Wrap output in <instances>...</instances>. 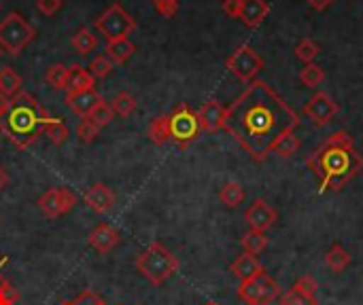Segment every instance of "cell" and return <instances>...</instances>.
Here are the masks:
<instances>
[{
    "label": "cell",
    "instance_id": "6da1fadb",
    "mask_svg": "<svg viewBox=\"0 0 363 305\" xmlns=\"http://www.w3.org/2000/svg\"><path fill=\"white\" fill-rule=\"evenodd\" d=\"M300 125L298 113L266 81H251L225 108L223 130L249 153L253 161H266L274 144Z\"/></svg>",
    "mask_w": 363,
    "mask_h": 305
},
{
    "label": "cell",
    "instance_id": "7a4b0ae2",
    "mask_svg": "<svg viewBox=\"0 0 363 305\" xmlns=\"http://www.w3.org/2000/svg\"><path fill=\"white\" fill-rule=\"evenodd\" d=\"M49 119L47 110L28 91H19L9 98V108L0 117V132L21 151L30 149L40 136L43 125Z\"/></svg>",
    "mask_w": 363,
    "mask_h": 305
},
{
    "label": "cell",
    "instance_id": "3957f363",
    "mask_svg": "<svg viewBox=\"0 0 363 305\" xmlns=\"http://www.w3.org/2000/svg\"><path fill=\"white\" fill-rule=\"evenodd\" d=\"M306 166L321 180V193L342 191L347 183H351L363 170V157L353 149H340L332 144H323L308 159Z\"/></svg>",
    "mask_w": 363,
    "mask_h": 305
},
{
    "label": "cell",
    "instance_id": "277c9868",
    "mask_svg": "<svg viewBox=\"0 0 363 305\" xmlns=\"http://www.w3.org/2000/svg\"><path fill=\"white\" fill-rule=\"evenodd\" d=\"M136 270L153 287H162L172 274L179 272V259L162 242H153L136 257Z\"/></svg>",
    "mask_w": 363,
    "mask_h": 305
},
{
    "label": "cell",
    "instance_id": "5b68a950",
    "mask_svg": "<svg viewBox=\"0 0 363 305\" xmlns=\"http://www.w3.org/2000/svg\"><path fill=\"white\" fill-rule=\"evenodd\" d=\"M36 36V30L19 15L9 13L0 21V49L9 55H19Z\"/></svg>",
    "mask_w": 363,
    "mask_h": 305
},
{
    "label": "cell",
    "instance_id": "8992f818",
    "mask_svg": "<svg viewBox=\"0 0 363 305\" xmlns=\"http://www.w3.org/2000/svg\"><path fill=\"white\" fill-rule=\"evenodd\" d=\"M170 140L179 146V149H189L202 134L200 121H198V113L191 110L185 102L179 104L170 115Z\"/></svg>",
    "mask_w": 363,
    "mask_h": 305
},
{
    "label": "cell",
    "instance_id": "52a82bcc",
    "mask_svg": "<svg viewBox=\"0 0 363 305\" xmlns=\"http://www.w3.org/2000/svg\"><path fill=\"white\" fill-rule=\"evenodd\" d=\"M96 30L106 38V42H113V40L128 38L136 30V21L121 4H111L96 19Z\"/></svg>",
    "mask_w": 363,
    "mask_h": 305
},
{
    "label": "cell",
    "instance_id": "ba28073f",
    "mask_svg": "<svg viewBox=\"0 0 363 305\" xmlns=\"http://www.w3.org/2000/svg\"><path fill=\"white\" fill-rule=\"evenodd\" d=\"M238 299L247 305H270L281 295V287L274 278L268 274H262L249 282H240L238 287Z\"/></svg>",
    "mask_w": 363,
    "mask_h": 305
},
{
    "label": "cell",
    "instance_id": "9c48e42d",
    "mask_svg": "<svg viewBox=\"0 0 363 305\" xmlns=\"http://www.w3.org/2000/svg\"><path fill=\"white\" fill-rule=\"evenodd\" d=\"M225 68L242 83H251L257 72L264 68V59L257 55V51L249 45H240L228 59H225Z\"/></svg>",
    "mask_w": 363,
    "mask_h": 305
},
{
    "label": "cell",
    "instance_id": "30bf717a",
    "mask_svg": "<svg viewBox=\"0 0 363 305\" xmlns=\"http://www.w3.org/2000/svg\"><path fill=\"white\" fill-rule=\"evenodd\" d=\"M74 204H77V195L66 187L49 189L47 193H43L38 197V208L47 219H57V217L66 214L68 210L74 208Z\"/></svg>",
    "mask_w": 363,
    "mask_h": 305
},
{
    "label": "cell",
    "instance_id": "8fae6325",
    "mask_svg": "<svg viewBox=\"0 0 363 305\" xmlns=\"http://www.w3.org/2000/svg\"><path fill=\"white\" fill-rule=\"evenodd\" d=\"M340 106L338 102H334V98L325 91H317L306 104H304V115L311 119V123L315 127H325L336 115H338Z\"/></svg>",
    "mask_w": 363,
    "mask_h": 305
},
{
    "label": "cell",
    "instance_id": "7c38bea8",
    "mask_svg": "<svg viewBox=\"0 0 363 305\" xmlns=\"http://www.w3.org/2000/svg\"><path fill=\"white\" fill-rule=\"evenodd\" d=\"M277 219H279V212L264 200H255L249 206V210L245 212V221L249 223V227L253 231H264L266 234L270 227H274Z\"/></svg>",
    "mask_w": 363,
    "mask_h": 305
},
{
    "label": "cell",
    "instance_id": "4fadbf2b",
    "mask_svg": "<svg viewBox=\"0 0 363 305\" xmlns=\"http://www.w3.org/2000/svg\"><path fill=\"white\" fill-rule=\"evenodd\" d=\"M198 121L202 132L215 134L219 130H223L225 123V106L217 100H208L200 110H198Z\"/></svg>",
    "mask_w": 363,
    "mask_h": 305
},
{
    "label": "cell",
    "instance_id": "5bb4252c",
    "mask_svg": "<svg viewBox=\"0 0 363 305\" xmlns=\"http://www.w3.org/2000/svg\"><path fill=\"white\" fill-rule=\"evenodd\" d=\"M119 231L113 227V225H108V223H102V225H98L91 234H89V238H87V242H89V246L96 251V253H100V255H108L111 251H115L117 246H119Z\"/></svg>",
    "mask_w": 363,
    "mask_h": 305
},
{
    "label": "cell",
    "instance_id": "9a60e30c",
    "mask_svg": "<svg viewBox=\"0 0 363 305\" xmlns=\"http://www.w3.org/2000/svg\"><path fill=\"white\" fill-rule=\"evenodd\" d=\"M102 102V96L96 89H85V91H77V93H66V104L70 106L72 113H77L81 119L89 117L91 110Z\"/></svg>",
    "mask_w": 363,
    "mask_h": 305
},
{
    "label": "cell",
    "instance_id": "2e32d148",
    "mask_svg": "<svg viewBox=\"0 0 363 305\" xmlns=\"http://www.w3.org/2000/svg\"><path fill=\"white\" fill-rule=\"evenodd\" d=\"M83 200H85V204L94 210V212H98V214H104V212H108L113 206H115V193L106 187V185H91L85 193H83Z\"/></svg>",
    "mask_w": 363,
    "mask_h": 305
},
{
    "label": "cell",
    "instance_id": "e0dca14e",
    "mask_svg": "<svg viewBox=\"0 0 363 305\" xmlns=\"http://www.w3.org/2000/svg\"><path fill=\"white\" fill-rule=\"evenodd\" d=\"M232 274L240 280V282H249V280H253V278H257V276H262V274H266L264 272V265H262V261L255 257V255H240L234 263H232Z\"/></svg>",
    "mask_w": 363,
    "mask_h": 305
},
{
    "label": "cell",
    "instance_id": "ac0fdd59",
    "mask_svg": "<svg viewBox=\"0 0 363 305\" xmlns=\"http://www.w3.org/2000/svg\"><path fill=\"white\" fill-rule=\"evenodd\" d=\"M270 13V4L266 0H242L240 17L247 28H257L264 23V19Z\"/></svg>",
    "mask_w": 363,
    "mask_h": 305
},
{
    "label": "cell",
    "instance_id": "d6986e66",
    "mask_svg": "<svg viewBox=\"0 0 363 305\" xmlns=\"http://www.w3.org/2000/svg\"><path fill=\"white\" fill-rule=\"evenodd\" d=\"M85 89H94V76L81 64H72L68 68L66 93H77V91H85Z\"/></svg>",
    "mask_w": 363,
    "mask_h": 305
},
{
    "label": "cell",
    "instance_id": "ffe728a7",
    "mask_svg": "<svg viewBox=\"0 0 363 305\" xmlns=\"http://www.w3.org/2000/svg\"><path fill=\"white\" fill-rule=\"evenodd\" d=\"M104 51H106L104 55H106L115 66H121V64H125V62L134 55L136 45H134L130 38H121V40L106 42V49H104Z\"/></svg>",
    "mask_w": 363,
    "mask_h": 305
},
{
    "label": "cell",
    "instance_id": "44dd1931",
    "mask_svg": "<svg viewBox=\"0 0 363 305\" xmlns=\"http://www.w3.org/2000/svg\"><path fill=\"white\" fill-rule=\"evenodd\" d=\"M43 136L51 142V144H55V146H60V144H64L66 140H68V127H66V123L62 121V119H53V117H49L47 121H45V125H43Z\"/></svg>",
    "mask_w": 363,
    "mask_h": 305
},
{
    "label": "cell",
    "instance_id": "7402d4cb",
    "mask_svg": "<svg viewBox=\"0 0 363 305\" xmlns=\"http://www.w3.org/2000/svg\"><path fill=\"white\" fill-rule=\"evenodd\" d=\"M149 140L157 146H164L170 140V121L168 115H160L149 123Z\"/></svg>",
    "mask_w": 363,
    "mask_h": 305
},
{
    "label": "cell",
    "instance_id": "603a6c76",
    "mask_svg": "<svg viewBox=\"0 0 363 305\" xmlns=\"http://www.w3.org/2000/svg\"><path fill=\"white\" fill-rule=\"evenodd\" d=\"M219 200H221V204H223L225 208H238V206L242 204V200H245V189H242V185L236 183V180L225 183V185L221 187V191H219Z\"/></svg>",
    "mask_w": 363,
    "mask_h": 305
},
{
    "label": "cell",
    "instance_id": "cb8c5ba5",
    "mask_svg": "<svg viewBox=\"0 0 363 305\" xmlns=\"http://www.w3.org/2000/svg\"><path fill=\"white\" fill-rule=\"evenodd\" d=\"M21 83H23L21 76L11 66H6V68L0 70V93L2 96H6V98L17 96L21 91Z\"/></svg>",
    "mask_w": 363,
    "mask_h": 305
},
{
    "label": "cell",
    "instance_id": "d4e9b609",
    "mask_svg": "<svg viewBox=\"0 0 363 305\" xmlns=\"http://www.w3.org/2000/svg\"><path fill=\"white\" fill-rule=\"evenodd\" d=\"M240 246H242V251L247 253V255H259V253H264L266 248H268V238H266V234L264 231H247L245 236H242V240H240Z\"/></svg>",
    "mask_w": 363,
    "mask_h": 305
},
{
    "label": "cell",
    "instance_id": "484cf974",
    "mask_svg": "<svg viewBox=\"0 0 363 305\" xmlns=\"http://www.w3.org/2000/svg\"><path fill=\"white\" fill-rule=\"evenodd\" d=\"M96 45H98V38L89 28H81L72 36V47L79 55H89L96 49Z\"/></svg>",
    "mask_w": 363,
    "mask_h": 305
},
{
    "label": "cell",
    "instance_id": "4316f807",
    "mask_svg": "<svg viewBox=\"0 0 363 305\" xmlns=\"http://www.w3.org/2000/svg\"><path fill=\"white\" fill-rule=\"evenodd\" d=\"M45 83L51 89H55V91H64L66 89V83H68V66H64V64H51L45 70Z\"/></svg>",
    "mask_w": 363,
    "mask_h": 305
},
{
    "label": "cell",
    "instance_id": "83f0119b",
    "mask_svg": "<svg viewBox=\"0 0 363 305\" xmlns=\"http://www.w3.org/2000/svg\"><path fill=\"white\" fill-rule=\"evenodd\" d=\"M300 146H302V142H300V138L296 136V132H287L285 136L279 138V142L274 144L272 153H277V155L283 157V159H289V157H294V155L300 151Z\"/></svg>",
    "mask_w": 363,
    "mask_h": 305
},
{
    "label": "cell",
    "instance_id": "f1b7e54d",
    "mask_svg": "<svg viewBox=\"0 0 363 305\" xmlns=\"http://www.w3.org/2000/svg\"><path fill=\"white\" fill-rule=\"evenodd\" d=\"M325 263H328V267H330L332 272L340 274V272H345V270L349 267L351 255H349V251H345L340 244H336V246H332L330 253L325 255Z\"/></svg>",
    "mask_w": 363,
    "mask_h": 305
},
{
    "label": "cell",
    "instance_id": "f546056e",
    "mask_svg": "<svg viewBox=\"0 0 363 305\" xmlns=\"http://www.w3.org/2000/svg\"><path fill=\"white\" fill-rule=\"evenodd\" d=\"M136 106H138V102L132 98V93H128V91H119L115 98H113V102H111V108H113V113H115V117H130V115H134V110H136Z\"/></svg>",
    "mask_w": 363,
    "mask_h": 305
},
{
    "label": "cell",
    "instance_id": "4dcf8cb0",
    "mask_svg": "<svg viewBox=\"0 0 363 305\" xmlns=\"http://www.w3.org/2000/svg\"><path fill=\"white\" fill-rule=\"evenodd\" d=\"M325 81V70L319 66V64H306L302 70H300V83L308 89H315L319 87L321 83Z\"/></svg>",
    "mask_w": 363,
    "mask_h": 305
},
{
    "label": "cell",
    "instance_id": "1f68e13d",
    "mask_svg": "<svg viewBox=\"0 0 363 305\" xmlns=\"http://www.w3.org/2000/svg\"><path fill=\"white\" fill-rule=\"evenodd\" d=\"M319 55V45L313 38H302L296 45V57L302 59L304 64H313Z\"/></svg>",
    "mask_w": 363,
    "mask_h": 305
},
{
    "label": "cell",
    "instance_id": "d6a6232c",
    "mask_svg": "<svg viewBox=\"0 0 363 305\" xmlns=\"http://www.w3.org/2000/svg\"><path fill=\"white\" fill-rule=\"evenodd\" d=\"M113 68H115V64L106 57V55H96L94 59H91V64H89V74L94 76V79H106L111 72H113Z\"/></svg>",
    "mask_w": 363,
    "mask_h": 305
},
{
    "label": "cell",
    "instance_id": "836d02e7",
    "mask_svg": "<svg viewBox=\"0 0 363 305\" xmlns=\"http://www.w3.org/2000/svg\"><path fill=\"white\" fill-rule=\"evenodd\" d=\"M87 119H91L100 130L102 127H106L108 123H113V119H115V113H113V108H111V104H106L104 100L91 110V115L87 117Z\"/></svg>",
    "mask_w": 363,
    "mask_h": 305
},
{
    "label": "cell",
    "instance_id": "e575fe53",
    "mask_svg": "<svg viewBox=\"0 0 363 305\" xmlns=\"http://www.w3.org/2000/svg\"><path fill=\"white\" fill-rule=\"evenodd\" d=\"M77 136H79V140L81 142H85V144H91L98 136H100V127L91 121V119H81L79 121V125H77Z\"/></svg>",
    "mask_w": 363,
    "mask_h": 305
},
{
    "label": "cell",
    "instance_id": "d590c367",
    "mask_svg": "<svg viewBox=\"0 0 363 305\" xmlns=\"http://www.w3.org/2000/svg\"><path fill=\"white\" fill-rule=\"evenodd\" d=\"M294 291L306 295V297H317V291H319V282L313 278V276H302L296 280V284L291 287Z\"/></svg>",
    "mask_w": 363,
    "mask_h": 305
},
{
    "label": "cell",
    "instance_id": "8d00e7d4",
    "mask_svg": "<svg viewBox=\"0 0 363 305\" xmlns=\"http://www.w3.org/2000/svg\"><path fill=\"white\" fill-rule=\"evenodd\" d=\"M151 4L166 19H172L179 13V8H181V0H151Z\"/></svg>",
    "mask_w": 363,
    "mask_h": 305
},
{
    "label": "cell",
    "instance_id": "74e56055",
    "mask_svg": "<svg viewBox=\"0 0 363 305\" xmlns=\"http://www.w3.org/2000/svg\"><path fill=\"white\" fill-rule=\"evenodd\" d=\"M281 305H319L317 297H306L294 289H289L283 297H281Z\"/></svg>",
    "mask_w": 363,
    "mask_h": 305
},
{
    "label": "cell",
    "instance_id": "f35d334b",
    "mask_svg": "<svg viewBox=\"0 0 363 305\" xmlns=\"http://www.w3.org/2000/svg\"><path fill=\"white\" fill-rule=\"evenodd\" d=\"M19 291L9 282V280H4L2 278V282H0V305H15L19 301Z\"/></svg>",
    "mask_w": 363,
    "mask_h": 305
},
{
    "label": "cell",
    "instance_id": "ab89813d",
    "mask_svg": "<svg viewBox=\"0 0 363 305\" xmlns=\"http://www.w3.org/2000/svg\"><path fill=\"white\" fill-rule=\"evenodd\" d=\"M325 142H328V144H332V146H340V149H353V146H355V140H353V136H351L347 130H338V132H334Z\"/></svg>",
    "mask_w": 363,
    "mask_h": 305
},
{
    "label": "cell",
    "instance_id": "60d3db41",
    "mask_svg": "<svg viewBox=\"0 0 363 305\" xmlns=\"http://www.w3.org/2000/svg\"><path fill=\"white\" fill-rule=\"evenodd\" d=\"M72 301H74V305H106L96 291H89V289L79 293L77 299H72Z\"/></svg>",
    "mask_w": 363,
    "mask_h": 305
},
{
    "label": "cell",
    "instance_id": "b9f144b4",
    "mask_svg": "<svg viewBox=\"0 0 363 305\" xmlns=\"http://www.w3.org/2000/svg\"><path fill=\"white\" fill-rule=\"evenodd\" d=\"M36 8L47 15V17H53L60 8H62V0H36Z\"/></svg>",
    "mask_w": 363,
    "mask_h": 305
},
{
    "label": "cell",
    "instance_id": "7bdbcfd3",
    "mask_svg": "<svg viewBox=\"0 0 363 305\" xmlns=\"http://www.w3.org/2000/svg\"><path fill=\"white\" fill-rule=\"evenodd\" d=\"M221 8H223V13H225L228 17H240L242 0H223Z\"/></svg>",
    "mask_w": 363,
    "mask_h": 305
},
{
    "label": "cell",
    "instance_id": "ee69618b",
    "mask_svg": "<svg viewBox=\"0 0 363 305\" xmlns=\"http://www.w3.org/2000/svg\"><path fill=\"white\" fill-rule=\"evenodd\" d=\"M306 2H308L315 11H325L334 0H306Z\"/></svg>",
    "mask_w": 363,
    "mask_h": 305
},
{
    "label": "cell",
    "instance_id": "f6af8a7d",
    "mask_svg": "<svg viewBox=\"0 0 363 305\" xmlns=\"http://www.w3.org/2000/svg\"><path fill=\"white\" fill-rule=\"evenodd\" d=\"M9 183H11V176H9V172L0 166V191H4V189L9 187Z\"/></svg>",
    "mask_w": 363,
    "mask_h": 305
},
{
    "label": "cell",
    "instance_id": "bcb514c9",
    "mask_svg": "<svg viewBox=\"0 0 363 305\" xmlns=\"http://www.w3.org/2000/svg\"><path fill=\"white\" fill-rule=\"evenodd\" d=\"M6 108H9V98L0 93V117H2L4 113H6Z\"/></svg>",
    "mask_w": 363,
    "mask_h": 305
},
{
    "label": "cell",
    "instance_id": "7dc6e473",
    "mask_svg": "<svg viewBox=\"0 0 363 305\" xmlns=\"http://www.w3.org/2000/svg\"><path fill=\"white\" fill-rule=\"evenodd\" d=\"M60 305H74V301H62Z\"/></svg>",
    "mask_w": 363,
    "mask_h": 305
},
{
    "label": "cell",
    "instance_id": "c3c4849f",
    "mask_svg": "<svg viewBox=\"0 0 363 305\" xmlns=\"http://www.w3.org/2000/svg\"><path fill=\"white\" fill-rule=\"evenodd\" d=\"M204 305H217V304H213V301H211V304H204Z\"/></svg>",
    "mask_w": 363,
    "mask_h": 305
},
{
    "label": "cell",
    "instance_id": "681fc988",
    "mask_svg": "<svg viewBox=\"0 0 363 305\" xmlns=\"http://www.w3.org/2000/svg\"><path fill=\"white\" fill-rule=\"evenodd\" d=\"M0 55H2V49H0Z\"/></svg>",
    "mask_w": 363,
    "mask_h": 305
},
{
    "label": "cell",
    "instance_id": "f907efd6",
    "mask_svg": "<svg viewBox=\"0 0 363 305\" xmlns=\"http://www.w3.org/2000/svg\"><path fill=\"white\" fill-rule=\"evenodd\" d=\"M0 282H2V276H0Z\"/></svg>",
    "mask_w": 363,
    "mask_h": 305
}]
</instances>
